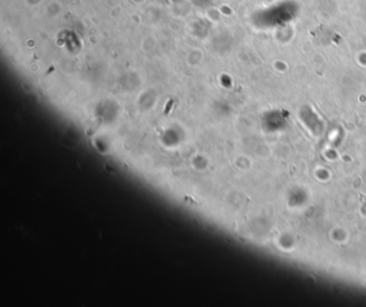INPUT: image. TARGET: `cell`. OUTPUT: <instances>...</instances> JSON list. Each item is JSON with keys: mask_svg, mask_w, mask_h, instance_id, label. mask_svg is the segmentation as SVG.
<instances>
[{"mask_svg": "<svg viewBox=\"0 0 366 307\" xmlns=\"http://www.w3.org/2000/svg\"><path fill=\"white\" fill-rule=\"evenodd\" d=\"M172 103H173V102H172V100H170V101H169V103H168V104H166V113H168V112H169V109H170V107H171Z\"/></svg>", "mask_w": 366, "mask_h": 307, "instance_id": "6da1fadb", "label": "cell"}]
</instances>
